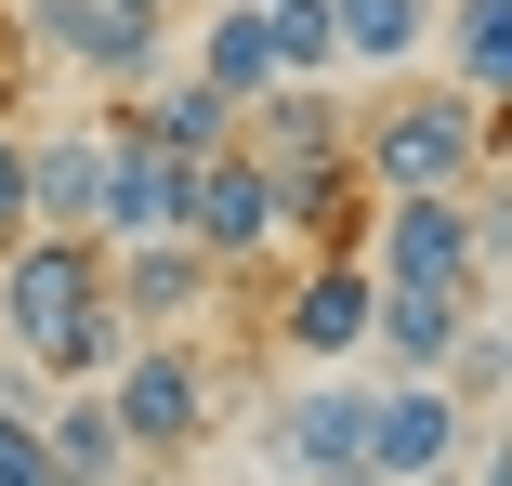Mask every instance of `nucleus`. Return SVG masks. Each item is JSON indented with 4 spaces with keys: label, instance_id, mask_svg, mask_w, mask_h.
<instances>
[{
    "label": "nucleus",
    "instance_id": "obj_1",
    "mask_svg": "<svg viewBox=\"0 0 512 486\" xmlns=\"http://www.w3.org/2000/svg\"><path fill=\"white\" fill-rule=\"evenodd\" d=\"M0 355H27L40 381H106L119 355H132V316L106 303V250L92 237H14L0 250Z\"/></svg>",
    "mask_w": 512,
    "mask_h": 486
},
{
    "label": "nucleus",
    "instance_id": "obj_2",
    "mask_svg": "<svg viewBox=\"0 0 512 486\" xmlns=\"http://www.w3.org/2000/svg\"><path fill=\"white\" fill-rule=\"evenodd\" d=\"M342 158H355L368 198H460V184L499 158V119L473 106V92H447V79H407V92H381V106H355Z\"/></svg>",
    "mask_w": 512,
    "mask_h": 486
},
{
    "label": "nucleus",
    "instance_id": "obj_3",
    "mask_svg": "<svg viewBox=\"0 0 512 486\" xmlns=\"http://www.w3.org/2000/svg\"><path fill=\"white\" fill-rule=\"evenodd\" d=\"M92 395H106V421H119L132 460H184L197 434H211V368H197V342H132Z\"/></svg>",
    "mask_w": 512,
    "mask_h": 486
},
{
    "label": "nucleus",
    "instance_id": "obj_4",
    "mask_svg": "<svg viewBox=\"0 0 512 486\" xmlns=\"http://www.w3.org/2000/svg\"><path fill=\"white\" fill-rule=\"evenodd\" d=\"M197 263H211V276H237V263H263L276 250V171L263 158H184V224H171Z\"/></svg>",
    "mask_w": 512,
    "mask_h": 486
},
{
    "label": "nucleus",
    "instance_id": "obj_5",
    "mask_svg": "<svg viewBox=\"0 0 512 486\" xmlns=\"http://www.w3.org/2000/svg\"><path fill=\"white\" fill-rule=\"evenodd\" d=\"M92 145H106V184H92V250H132V237H171L184 224V158L132 132V106L92 119Z\"/></svg>",
    "mask_w": 512,
    "mask_h": 486
},
{
    "label": "nucleus",
    "instance_id": "obj_6",
    "mask_svg": "<svg viewBox=\"0 0 512 486\" xmlns=\"http://www.w3.org/2000/svg\"><path fill=\"white\" fill-rule=\"evenodd\" d=\"M368 303H381L368 263H302V276L276 289V355H289V368H342V355H368Z\"/></svg>",
    "mask_w": 512,
    "mask_h": 486
},
{
    "label": "nucleus",
    "instance_id": "obj_7",
    "mask_svg": "<svg viewBox=\"0 0 512 486\" xmlns=\"http://www.w3.org/2000/svg\"><path fill=\"white\" fill-rule=\"evenodd\" d=\"M211 289H224V276L197 263L184 237H132V250H106V303H119L145 342H184L197 316H211Z\"/></svg>",
    "mask_w": 512,
    "mask_h": 486
},
{
    "label": "nucleus",
    "instance_id": "obj_8",
    "mask_svg": "<svg viewBox=\"0 0 512 486\" xmlns=\"http://www.w3.org/2000/svg\"><path fill=\"white\" fill-rule=\"evenodd\" d=\"M27 40L66 53V66H92L106 92H145L171 66V27H132V14H106V0H27Z\"/></svg>",
    "mask_w": 512,
    "mask_h": 486
},
{
    "label": "nucleus",
    "instance_id": "obj_9",
    "mask_svg": "<svg viewBox=\"0 0 512 486\" xmlns=\"http://www.w3.org/2000/svg\"><path fill=\"white\" fill-rule=\"evenodd\" d=\"M342 132H355V106H342L329 79H276V92L237 106V158H263V171H329Z\"/></svg>",
    "mask_w": 512,
    "mask_h": 486
},
{
    "label": "nucleus",
    "instance_id": "obj_10",
    "mask_svg": "<svg viewBox=\"0 0 512 486\" xmlns=\"http://www.w3.org/2000/svg\"><path fill=\"white\" fill-rule=\"evenodd\" d=\"M276 460H289L302 486H368V395L316 368V381L276 408Z\"/></svg>",
    "mask_w": 512,
    "mask_h": 486
},
{
    "label": "nucleus",
    "instance_id": "obj_11",
    "mask_svg": "<svg viewBox=\"0 0 512 486\" xmlns=\"http://www.w3.org/2000/svg\"><path fill=\"white\" fill-rule=\"evenodd\" d=\"M460 408H447V381H394V395H368V486L394 473H460Z\"/></svg>",
    "mask_w": 512,
    "mask_h": 486
},
{
    "label": "nucleus",
    "instance_id": "obj_12",
    "mask_svg": "<svg viewBox=\"0 0 512 486\" xmlns=\"http://www.w3.org/2000/svg\"><path fill=\"white\" fill-rule=\"evenodd\" d=\"M368 184H355V158H329V171H276V237L302 250V263H355L368 250Z\"/></svg>",
    "mask_w": 512,
    "mask_h": 486
},
{
    "label": "nucleus",
    "instance_id": "obj_13",
    "mask_svg": "<svg viewBox=\"0 0 512 486\" xmlns=\"http://www.w3.org/2000/svg\"><path fill=\"white\" fill-rule=\"evenodd\" d=\"M92 184H106V145H92V119L27 132V224H40V237H92Z\"/></svg>",
    "mask_w": 512,
    "mask_h": 486
},
{
    "label": "nucleus",
    "instance_id": "obj_14",
    "mask_svg": "<svg viewBox=\"0 0 512 486\" xmlns=\"http://www.w3.org/2000/svg\"><path fill=\"white\" fill-rule=\"evenodd\" d=\"M460 329H473V303H460V289H381V303H368V342L394 355V381H434Z\"/></svg>",
    "mask_w": 512,
    "mask_h": 486
},
{
    "label": "nucleus",
    "instance_id": "obj_15",
    "mask_svg": "<svg viewBox=\"0 0 512 486\" xmlns=\"http://www.w3.org/2000/svg\"><path fill=\"white\" fill-rule=\"evenodd\" d=\"M434 40H447V92H473L499 119V92H512V0H434Z\"/></svg>",
    "mask_w": 512,
    "mask_h": 486
},
{
    "label": "nucleus",
    "instance_id": "obj_16",
    "mask_svg": "<svg viewBox=\"0 0 512 486\" xmlns=\"http://www.w3.org/2000/svg\"><path fill=\"white\" fill-rule=\"evenodd\" d=\"M329 53H342V66L407 79V66L434 53V0H329Z\"/></svg>",
    "mask_w": 512,
    "mask_h": 486
},
{
    "label": "nucleus",
    "instance_id": "obj_17",
    "mask_svg": "<svg viewBox=\"0 0 512 486\" xmlns=\"http://www.w3.org/2000/svg\"><path fill=\"white\" fill-rule=\"evenodd\" d=\"M197 92H224V106H250V92H276V53H263V0H211V27H197Z\"/></svg>",
    "mask_w": 512,
    "mask_h": 486
},
{
    "label": "nucleus",
    "instance_id": "obj_18",
    "mask_svg": "<svg viewBox=\"0 0 512 486\" xmlns=\"http://www.w3.org/2000/svg\"><path fill=\"white\" fill-rule=\"evenodd\" d=\"M40 447H53V486H119L132 473V447H119V421H106L92 381H79L66 408H40Z\"/></svg>",
    "mask_w": 512,
    "mask_h": 486
},
{
    "label": "nucleus",
    "instance_id": "obj_19",
    "mask_svg": "<svg viewBox=\"0 0 512 486\" xmlns=\"http://www.w3.org/2000/svg\"><path fill=\"white\" fill-rule=\"evenodd\" d=\"M263 53H276V79H329L342 53H329V0H263Z\"/></svg>",
    "mask_w": 512,
    "mask_h": 486
},
{
    "label": "nucleus",
    "instance_id": "obj_20",
    "mask_svg": "<svg viewBox=\"0 0 512 486\" xmlns=\"http://www.w3.org/2000/svg\"><path fill=\"white\" fill-rule=\"evenodd\" d=\"M0 486H53V447H40V408L0 395Z\"/></svg>",
    "mask_w": 512,
    "mask_h": 486
},
{
    "label": "nucleus",
    "instance_id": "obj_21",
    "mask_svg": "<svg viewBox=\"0 0 512 486\" xmlns=\"http://www.w3.org/2000/svg\"><path fill=\"white\" fill-rule=\"evenodd\" d=\"M14 237H27V132L0 119V250H14Z\"/></svg>",
    "mask_w": 512,
    "mask_h": 486
},
{
    "label": "nucleus",
    "instance_id": "obj_22",
    "mask_svg": "<svg viewBox=\"0 0 512 486\" xmlns=\"http://www.w3.org/2000/svg\"><path fill=\"white\" fill-rule=\"evenodd\" d=\"M14 66H27V27L0 14V119H14Z\"/></svg>",
    "mask_w": 512,
    "mask_h": 486
},
{
    "label": "nucleus",
    "instance_id": "obj_23",
    "mask_svg": "<svg viewBox=\"0 0 512 486\" xmlns=\"http://www.w3.org/2000/svg\"><path fill=\"white\" fill-rule=\"evenodd\" d=\"M106 14H132V27H184L197 0H106Z\"/></svg>",
    "mask_w": 512,
    "mask_h": 486
}]
</instances>
